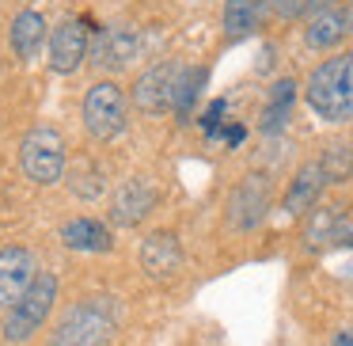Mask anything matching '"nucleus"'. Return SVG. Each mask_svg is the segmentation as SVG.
<instances>
[{
	"instance_id": "1",
	"label": "nucleus",
	"mask_w": 353,
	"mask_h": 346,
	"mask_svg": "<svg viewBox=\"0 0 353 346\" xmlns=\"http://www.w3.org/2000/svg\"><path fill=\"white\" fill-rule=\"evenodd\" d=\"M304 99L323 122H353V50L315 65L304 84Z\"/></svg>"
},
{
	"instance_id": "2",
	"label": "nucleus",
	"mask_w": 353,
	"mask_h": 346,
	"mask_svg": "<svg viewBox=\"0 0 353 346\" xmlns=\"http://www.w3.org/2000/svg\"><path fill=\"white\" fill-rule=\"evenodd\" d=\"M118 320H122V312H118L114 297H107V293L80 297L57 320L50 346H110V338L118 335Z\"/></svg>"
},
{
	"instance_id": "3",
	"label": "nucleus",
	"mask_w": 353,
	"mask_h": 346,
	"mask_svg": "<svg viewBox=\"0 0 353 346\" xmlns=\"http://www.w3.org/2000/svg\"><path fill=\"white\" fill-rule=\"evenodd\" d=\"M54 300H57V278L54 274H39L34 285L8 308V316H4V327H0L4 331V343H12V346L31 343V338L39 335V327L46 323Z\"/></svg>"
},
{
	"instance_id": "4",
	"label": "nucleus",
	"mask_w": 353,
	"mask_h": 346,
	"mask_svg": "<svg viewBox=\"0 0 353 346\" xmlns=\"http://www.w3.org/2000/svg\"><path fill=\"white\" fill-rule=\"evenodd\" d=\"M80 110H84V126L95 141H114L118 133H125V122H130V99H125V88H118V80L92 84Z\"/></svg>"
},
{
	"instance_id": "5",
	"label": "nucleus",
	"mask_w": 353,
	"mask_h": 346,
	"mask_svg": "<svg viewBox=\"0 0 353 346\" xmlns=\"http://www.w3.org/2000/svg\"><path fill=\"white\" fill-rule=\"evenodd\" d=\"M145 50V35L133 23H107L88 39V61L103 73H122Z\"/></svg>"
},
{
	"instance_id": "6",
	"label": "nucleus",
	"mask_w": 353,
	"mask_h": 346,
	"mask_svg": "<svg viewBox=\"0 0 353 346\" xmlns=\"http://www.w3.org/2000/svg\"><path fill=\"white\" fill-rule=\"evenodd\" d=\"M19 168H23V175L31 179V183H39V186L57 183V179L65 175V141H61V133L46 130V126L31 130L23 137V145H19Z\"/></svg>"
},
{
	"instance_id": "7",
	"label": "nucleus",
	"mask_w": 353,
	"mask_h": 346,
	"mask_svg": "<svg viewBox=\"0 0 353 346\" xmlns=\"http://www.w3.org/2000/svg\"><path fill=\"white\" fill-rule=\"evenodd\" d=\"M270 202H274V183H270V175H259V171H254V175H247L243 183L228 194L224 217H228V224L236 232H251L266 221Z\"/></svg>"
},
{
	"instance_id": "8",
	"label": "nucleus",
	"mask_w": 353,
	"mask_h": 346,
	"mask_svg": "<svg viewBox=\"0 0 353 346\" xmlns=\"http://www.w3.org/2000/svg\"><path fill=\"white\" fill-rule=\"evenodd\" d=\"M183 77V65L179 61H156L133 84V107L141 115H168L175 110V88Z\"/></svg>"
},
{
	"instance_id": "9",
	"label": "nucleus",
	"mask_w": 353,
	"mask_h": 346,
	"mask_svg": "<svg viewBox=\"0 0 353 346\" xmlns=\"http://www.w3.org/2000/svg\"><path fill=\"white\" fill-rule=\"evenodd\" d=\"M137 262H141V270H145V278H152V282H171V278L183 270L186 255H183V244H179L175 232L160 229V232H148V236L141 240Z\"/></svg>"
},
{
	"instance_id": "10",
	"label": "nucleus",
	"mask_w": 353,
	"mask_h": 346,
	"mask_svg": "<svg viewBox=\"0 0 353 346\" xmlns=\"http://www.w3.org/2000/svg\"><path fill=\"white\" fill-rule=\"evenodd\" d=\"M34 255L27 247H4L0 251V312H8L19 297L34 285Z\"/></svg>"
},
{
	"instance_id": "11",
	"label": "nucleus",
	"mask_w": 353,
	"mask_h": 346,
	"mask_svg": "<svg viewBox=\"0 0 353 346\" xmlns=\"http://www.w3.org/2000/svg\"><path fill=\"white\" fill-rule=\"evenodd\" d=\"M152 206H156V186L148 183L145 175H133V179H125L114 191V198H110V221H114L118 229H133V224H141L152 213Z\"/></svg>"
},
{
	"instance_id": "12",
	"label": "nucleus",
	"mask_w": 353,
	"mask_h": 346,
	"mask_svg": "<svg viewBox=\"0 0 353 346\" xmlns=\"http://www.w3.org/2000/svg\"><path fill=\"white\" fill-rule=\"evenodd\" d=\"M353 35V0H342V4H330V8H319L312 16V23L304 27V42L312 50H330L342 39Z\"/></svg>"
},
{
	"instance_id": "13",
	"label": "nucleus",
	"mask_w": 353,
	"mask_h": 346,
	"mask_svg": "<svg viewBox=\"0 0 353 346\" xmlns=\"http://www.w3.org/2000/svg\"><path fill=\"white\" fill-rule=\"evenodd\" d=\"M88 54V31L84 19H61L50 35V69L54 73H77Z\"/></svg>"
},
{
	"instance_id": "14",
	"label": "nucleus",
	"mask_w": 353,
	"mask_h": 346,
	"mask_svg": "<svg viewBox=\"0 0 353 346\" xmlns=\"http://www.w3.org/2000/svg\"><path fill=\"white\" fill-rule=\"evenodd\" d=\"M323 186H327V175H323L319 160L300 164V171L292 175L289 191H285V209H289L292 217L312 213V209H315V202H319V194H323Z\"/></svg>"
},
{
	"instance_id": "15",
	"label": "nucleus",
	"mask_w": 353,
	"mask_h": 346,
	"mask_svg": "<svg viewBox=\"0 0 353 346\" xmlns=\"http://www.w3.org/2000/svg\"><path fill=\"white\" fill-rule=\"evenodd\" d=\"M61 244L69 247V251L103 255V251H110V247H114V240H110L107 224L95 221V217H72V221L61 229Z\"/></svg>"
},
{
	"instance_id": "16",
	"label": "nucleus",
	"mask_w": 353,
	"mask_h": 346,
	"mask_svg": "<svg viewBox=\"0 0 353 346\" xmlns=\"http://www.w3.org/2000/svg\"><path fill=\"white\" fill-rule=\"evenodd\" d=\"M270 0H224V39L239 42L262 27Z\"/></svg>"
},
{
	"instance_id": "17",
	"label": "nucleus",
	"mask_w": 353,
	"mask_h": 346,
	"mask_svg": "<svg viewBox=\"0 0 353 346\" xmlns=\"http://www.w3.org/2000/svg\"><path fill=\"white\" fill-rule=\"evenodd\" d=\"M42 39H46V19H42L39 12H19V16L12 19L8 42H12V50H16V57L31 61L42 50Z\"/></svg>"
},
{
	"instance_id": "18",
	"label": "nucleus",
	"mask_w": 353,
	"mask_h": 346,
	"mask_svg": "<svg viewBox=\"0 0 353 346\" xmlns=\"http://www.w3.org/2000/svg\"><path fill=\"white\" fill-rule=\"evenodd\" d=\"M292 99H296V80H277L274 88H270V99H266V107H262V122H259V130L262 133H277V130H285V122H289V115H292Z\"/></svg>"
},
{
	"instance_id": "19",
	"label": "nucleus",
	"mask_w": 353,
	"mask_h": 346,
	"mask_svg": "<svg viewBox=\"0 0 353 346\" xmlns=\"http://www.w3.org/2000/svg\"><path fill=\"white\" fill-rule=\"evenodd\" d=\"M307 240H312V244H345V247H353V221L345 213H338V206L319 209V217H315L312 229H307Z\"/></svg>"
},
{
	"instance_id": "20",
	"label": "nucleus",
	"mask_w": 353,
	"mask_h": 346,
	"mask_svg": "<svg viewBox=\"0 0 353 346\" xmlns=\"http://www.w3.org/2000/svg\"><path fill=\"white\" fill-rule=\"evenodd\" d=\"M209 84V69L205 65H183V77H179L175 88V115L186 118L194 110V103L201 99V88Z\"/></svg>"
},
{
	"instance_id": "21",
	"label": "nucleus",
	"mask_w": 353,
	"mask_h": 346,
	"mask_svg": "<svg viewBox=\"0 0 353 346\" xmlns=\"http://www.w3.org/2000/svg\"><path fill=\"white\" fill-rule=\"evenodd\" d=\"M319 168H323V175H327V183H345V179L353 175V148L345 145V141L327 145L319 156Z\"/></svg>"
},
{
	"instance_id": "22",
	"label": "nucleus",
	"mask_w": 353,
	"mask_h": 346,
	"mask_svg": "<svg viewBox=\"0 0 353 346\" xmlns=\"http://www.w3.org/2000/svg\"><path fill=\"white\" fill-rule=\"evenodd\" d=\"M103 171H99V164H77L72 168V175H69V191L77 194V198H99L103 194Z\"/></svg>"
},
{
	"instance_id": "23",
	"label": "nucleus",
	"mask_w": 353,
	"mask_h": 346,
	"mask_svg": "<svg viewBox=\"0 0 353 346\" xmlns=\"http://www.w3.org/2000/svg\"><path fill=\"white\" fill-rule=\"evenodd\" d=\"M224 115H228V99H213V103H209V110L201 115V130H205V137H213V133L224 126Z\"/></svg>"
},
{
	"instance_id": "24",
	"label": "nucleus",
	"mask_w": 353,
	"mask_h": 346,
	"mask_svg": "<svg viewBox=\"0 0 353 346\" xmlns=\"http://www.w3.org/2000/svg\"><path fill=\"white\" fill-rule=\"evenodd\" d=\"M315 0H270V8L277 12L281 19H296V16H304L307 8H312Z\"/></svg>"
},
{
	"instance_id": "25",
	"label": "nucleus",
	"mask_w": 353,
	"mask_h": 346,
	"mask_svg": "<svg viewBox=\"0 0 353 346\" xmlns=\"http://www.w3.org/2000/svg\"><path fill=\"white\" fill-rule=\"evenodd\" d=\"M243 137H247V126L243 122H228V126H221L209 141H224L228 148H239V145H243Z\"/></svg>"
},
{
	"instance_id": "26",
	"label": "nucleus",
	"mask_w": 353,
	"mask_h": 346,
	"mask_svg": "<svg viewBox=\"0 0 353 346\" xmlns=\"http://www.w3.org/2000/svg\"><path fill=\"white\" fill-rule=\"evenodd\" d=\"M334 346H353V331H342V335H334Z\"/></svg>"
}]
</instances>
